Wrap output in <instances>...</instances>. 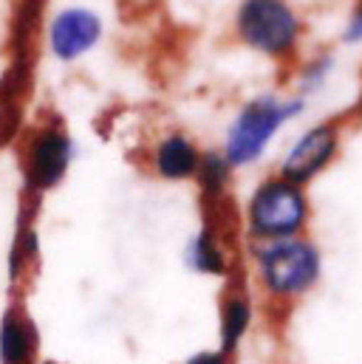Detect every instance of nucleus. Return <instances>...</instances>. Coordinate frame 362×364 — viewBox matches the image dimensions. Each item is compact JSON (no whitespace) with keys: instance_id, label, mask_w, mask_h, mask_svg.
I'll return each instance as SVG.
<instances>
[{"instance_id":"nucleus-14","label":"nucleus","mask_w":362,"mask_h":364,"mask_svg":"<svg viewBox=\"0 0 362 364\" xmlns=\"http://www.w3.org/2000/svg\"><path fill=\"white\" fill-rule=\"evenodd\" d=\"M343 40L346 43H362V6L351 14V20H348V26L343 31Z\"/></svg>"},{"instance_id":"nucleus-2","label":"nucleus","mask_w":362,"mask_h":364,"mask_svg":"<svg viewBox=\"0 0 362 364\" xmlns=\"http://www.w3.org/2000/svg\"><path fill=\"white\" fill-rule=\"evenodd\" d=\"M249 232L261 240H286L297 237L309 223V198L303 186L286 178H267L247 206Z\"/></svg>"},{"instance_id":"nucleus-8","label":"nucleus","mask_w":362,"mask_h":364,"mask_svg":"<svg viewBox=\"0 0 362 364\" xmlns=\"http://www.w3.org/2000/svg\"><path fill=\"white\" fill-rule=\"evenodd\" d=\"M40 356V331L23 299H9L0 314V364H34Z\"/></svg>"},{"instance_id":"nucleus-7","label":"nucleus","mask_w":362,"mask_h":364,"mask_svg":"<svg viewBox=\"0 0 362 364\" xmlns=\"http://www.w3.org/2000/svg\"><path fill=\"white\" fill-rule=\"evenodd\" d=\"M102 40V20L86 6H68L57 11L48 23V51L60 63H74L86 57Z\"/></svg>"},{"instance_id":"nucleus-6","label":"nucleus","mask_w":362,"mask_h":364,"mask_svg":"<svg viewBox=\"0 0 362 364\" xmlns=\"http://www.w3.org/2000/svg\"><path fill=\"white\" fill-rule=\"evenodd\" d=\"M337 150H340V130H337V124H331V122L314 124L283 156V161H280V178L303 186V183H309L311 178H317L334 161Z\"/></svg>"},{"instance_id":"nucleus-15","label":"nucleus","mask_w":362,"mask_h":364,"mask_svg":"<svg viewBox=\"0 0 362 364\" xmlns=\"http://www.w3.org/2000/svg\"><path fill=\"white\" fill-rule=\"evenodd\" d=\"M187 364H227V356L221 350H215V353L207 350V353H195Z\"/></svg>"},{"instance_id":"nucleus-4","label":"nucleus","mask_w":362,"mask_h":364,"mask_svg":"<svg viewBox=\"0 0 362 364\" xmlns=\"http://www.w3.org/2000/svg\"><path fill=\"white\" fill-rule=\"evenodd\" d=\"M235 31L244 46L267 57H289L300 43L303 23L289 0H241Z\"/></svg>"},{"instance_id":"nucleus-13","label":"nucleus","mask_w":362,"mask_h":364,"mask_svg":"<svg viewBox=\"0 0 362 364\" xmlns=\"http://www.w3.org/2000/svg\"><path fill=\"white\" fill-rule=\"evenodd\" d=\"M198 183H201V189H204V195H210V198H215V195H221L224 189H227V183H229V161L224 159V153H204L201 156V161H198Z\"/></svg>"},{"instance_id":"nucleus-1","label":"nucleus","mask_w":362,"mask_h":364,"mask_svg":"<svg viewBox=\"0 0 362 364\" xmlns=\"http://www.w3.org/2000/svg\"><path fill=\"white\" fill-rule=\"evenodd\" d=\"M303 107L306 102L300 96L286 102H280L277 96H258L249 105H244L235 122L229 124L227 141H224V159L229 161V167H244L258 161L272 136Z\"/></svg>"},{"instance_id":"nucleus-11","label":"nucleus","mask_w":362,"mask_h":364,"mask_svg":"<svg viewBox=\"0 0 362 364\" xmlns=\"http://www.w3.org/2000/svg\"><path fill=\"white\" fill-rule=\"evenodd\" d=\"M37 255H40L37 229H34L31 223L20 220L17 235H14V243H11V252H9V277H11L14 285L23 279V274L37 263Z\"/></svg>"},{"instance_id":"nucleus-5","label":"nucleus","mask_w":362,"mask_h":364,"mask_svg":"<svg viewBox=\"0 0 362 364\" xmlns=\"http://www.w3.org/2000/svg\"><path fill=\"white\" fill-rule=\"evenodd\" d=\"M77 156L74 139L60 122H46L29 133L23 147V181L31 195L51 192L68 176V167Z\"/></svg>"},{"instance_id":"nucleus-16","label":"nucleus","mask_w":362,"mask_h":364,"mask_svg":"<svg viewBox=\"0 0 362 364\" xmlns=\"http://www.w3.org/2000/svg\"><path fill=\"white\" fill-rule=\"evenodd\" d=\"M34 364H57V362H48V359H37Z\"/></svg>"},{"instance_id":"nucleus-9","label":"nucleus","mask_w":362,"mask_h":364,"mask_svg":"<svg viewBox=\"0 0 362 364\" xmlns=\"http://www.w3.org/2000/svg\"><path fill=\"white\" fill-rule=\"evenodd\" d=\"M198 161H201V153L198 147L192 144L190 136L184 133H170L165 136L156 150H153V170L156 176H162L165 181H184V178H192L198 173Z\"/></svg>"},{"instance_id":"nucleus-12","label":"nucleus","mask_w":362,"mask_h":364,"mask_svg":"<svg viewBox=\"0 0 362 364\" xmlns=\"http://www.w3.org/2000/svg\"><path fill=\"white\" fill-rule=\"evenodd\" d=\"M187 257H190V266H192L195 272L215 274V277L227 274L224 249L218 246V240H215V235H212L210 226H204V229L198 232V237L190 243V255H187Z\"/></svg>"},{"instance_id":"nucleus-3","label":"nucleus","mask_w":362,"mask_h":364,"mask_svg":"<svg viewBox=\"0 0 362 364\" xmlns=\"http://www.w3.org/2000/svg\"><path fill=\"white\" fill-rule=\"evenodd\" d=\"M258 277L272 296L294 299L306 294L320 277V252L303 237L269 240L258 249Z\"/></svg>"},{"instance_id":"nucleus-10","label":"nucleus","mask_w":362,"mask_h":364,"mask_svg":"<svg viewBox=\"0 0 362 364\" xmlns=\"http://www.w3.org/2000/svg\"><path fill=\"white\" fill-rule=\"evenodd\" d=\"M249 322H252V305L241 294L227 296L221 305V353L224 356H229L241 345Z\"/></svg>"}]
</instances>
